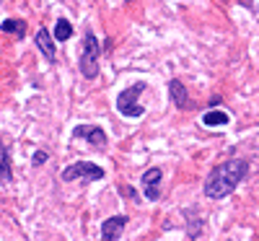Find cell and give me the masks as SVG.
<instances>
[{
	"mask_svg": "<svg viewBox=\"0 0 259 241\" xmlns=\"http://www.w3.org/2000/svg\"><path fill=\"white\" fill-rule=\"evenodd\" d=\"M168 94H171V101H174L177 109H189L192 106L189 104V96H187V86L179 78H174V81L168 83Z\"/></svg>",
	"mask_w": 259,
	"mask_h": 241,
	"instance_id": "obj_9",
	"label": "cell"
},
{
	"mask_svg": "<svg viewBox=\"0 0 259 241\" xmlns=\"http://www.w3.org/2000/svg\"><path fill=\"white\" fill-rule=\"evenodd\" d=\"M256 8H259V6H256Z\"/></svg>",
	"mask_w": 259,
	"mask_h": 241,
	"instance_id": "obj_17",
	"label": "cell"
},
{
	"mask_svg": "<svg viewBox=\"0 0 259 241\" xmlns=\"http://www.w3.org/2000/svg\"><path fill=\"white\" fill-rule=\"evenodd\" d=\"M55 42L57 39H52V34L47 29H39L36 31V47L41 50V55L47 57V62H55Z\"/></svg>",
	"mask_w": 259,
	"mask_h": 241,
	"instance_id": "obj_10",
	"label": "cell"
},
{
	"mask_svg": "<svg viewBox=\"0 0 259 241\" xmlns=\"http://www.w3.org/2000/svg\"><path fill=\"white\" fill-rule=\"evenodd\" d=\"M127 226V215H112L101 223V238L99 241H119L122 228Z\"/></svg>",
	"mask_w": 259,
	"mask_h": 241,
	"instance_id": "obj_6",
	"label": "cell"
},
{
	"mask_svg": "<svg viewBox=\"0 0 259 241\" xmlns=\"http://www.w3.org/2000/svg\"><path fill=\"white\" fill-rule=\"evenodd\" d=\"M99 60H101L99 39H96L94 31H85V36H83V52H80V60H78V68H80L83 78L94 81L99 75Z\"/></svg>",
	"mask_w": 259,
	"mask_h": 241,
	"instance_id": "obj_2",
	"label": "cell"
},
{
	"mask_svg": "<svg viewBox=\"0 0 259 241\" xmlns=\"http://www.w3.org/2000/svg\"><path fill=\"white\" fill-rule=\"evenodd\" d=\"M0 3H3V0H0Z\"/></svg>",
	"mask_w": 259,
	"mask_h": 241,
	"instance_id": "obj_16",
	"label": "cell"
},
{
	"mask_svg": "<svg viewBox=\"0 0 259 241\" xmlns=\"http://www.w3.org/2000/svg\"><path fill=\"white\" fill-rule=\"evenodd\" d=\"M143 187H145V197L148 200H158L161 197V169H148L143 177H140Z\"/></svg>",
	"mask_w": 259,
	"mask_h": 241,
	"instance_id": "obj_7",
	"label": "cell"
},
{
	"mask_svg": "<svg viewBox=\"0 0 259 241\" xmlns=\"http://www.w3.org/2000/svg\"><path fill=\"white\" fill-rule=\"evenodd\" d=\"M145 91V83H135V86H130V89L119 91L117 96V112L122 117H130V119H138L145 114V109L138 104V96Z\"/></svg>",
	"mask_w": 259,
	"mask_h": 241,
	"instance_id": "obj_4",
	"label": "cell"
},
{
	"mask_svg": "<svg viewBox=\"0 0 259 241\" xmlns=\"http://www.w3.org/2000/svg\"><path fill=\"white\" fill-rule=\"evenodd\" d=\"M236 3H241L244 8H249V0H236Z\"/></svg>",
	"mask_w": 259,
	"mask_h": 241,
	"instance_id": "obj_15",
	"label": "cell"
},
{
	"mask_svg": "<svg viewBox=\"0 0 259 241\" xmlns=\"http://www.w3.org/2000/svg\"><path fill=\"white\" fill-rule=\"evenodd\" d=\"M47 158H50V156H47V150H36V153H34V158H31V164H34V166H41V164H47Z\"/></svg>",
	"mask_w": 259,
	"mask_h": 241,
	"instance_id": "obj_14",
	"label": "cell"
},
{
	"mask_svg": "<svg viewBox=\"0 0 259 241\" xmlns=\"http://www.w3.org/2000/svg\"><path fill=\"white\" fill-rule=\"evenodd\" d=\"M104 179V169L99 164H91V161H75L70 166L62 169V182H99Z\"/></svg>",
	"mask_w": 259,
	"mask_h": 241,
	"instance_id": "obj_3",
	"label": "cell"
},
{
	"mask_svg": "<svg viewBox=\"0 0 259 241\" xmlns=\"http://www.w3.org/2000/svg\"><path fill=\"white\" fill-rule=\"evenodd\" d=\"M246 171H249V164L244 158H228V161L218 164L210 171V177L205 179V197H210V200L228 197L239 187V182L246 177Z\"/></svg>",
	"mask_w": 259,
	"mask_h": 241,
	"instance_id": "obj_1",
	"label": "cell"
},
{
	"mask_svg": "<svg viewBox=\"0 0 259 241\" xmlns=\"http://www.w3.org/2000/svg\"><path fill=\"white\" fill-rule=\"evenodd\" d=\"M0 184L8 187L13 184V161H11V148L0 145Z\"/></svg>",
	"mask_w": 259,
	"mask_h": 241,
	"instance_id": "obj_8",
	"label": "cell"
},
{
	"mask_svg": "<svg viewBox=\"0 0 259 241\" xmlns=\"http://www.w3.org/2000/svg\"><path fill=\"white\" fill-rule=\"evenodd\" d=\"M70 36H73V26H70V21L57 18V24H55V39H57V42H68Z\"/></svg>",
	"mask_w": 259,
	"mask_h": 241,
	"instance_id": "obj_13",
	"label": "cell"
},
{
	"mask_svg": "<svg viewBox=\"0 0 259 241\" xmlns=\"http://www.w3.org/2000/svg\"><path fill=\"white\" fill-rule=\"evenodd\" d=\"M228 122H231V117L223 112V109H210V112L202 117V125L205 127H223Z\"/></svg>",
	"mask_w": 259,
	"mask_h": 241,
	"instance_id": "obj_12",
	"label": "cell"
},
{
	"mask_svg": "<svg viewBox=\"0 0 259 241\" xmlns=\"http://www.w3.org/2000/svg\"><path fill=\"white\" fill-rule=\"evenodd\" d=\"M0 31H3V34H16L18 39H24L26 36V21H21V18H6L3 24H0Z\"/></svg>",
	"mask_w": 259,
	"mask_h": 241,
	"instance_id": "obj_11",
	"label": "cell"
},
{
	"mask_svg": "<svg viewBox=\"0 0 259 241\" xmlns=\"http://www.w3.org/2000/svg\"><path fill=\"white\" fill-rule=\"evenodd\" d=\"M73 138L75 140H89L94 148H106V133L99 127V125H78L75 130H73Z\"/></svg>",
	"mask_w": 259,
	"mask_h": 241,
	"instance_id": "obj_5",
	"label": "cell"
}]
</instances>
